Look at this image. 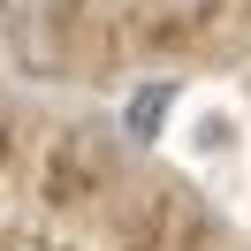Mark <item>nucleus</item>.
Returning <instances> with one entry per match:
<instances>
[{"mask_svg": "<svg viewBox=\"0 0 251 251\" xmlns=\"http://www.w3.org/2000/svg\"><path fill=\"white\" fill-rule=\"evenodd\" d=\"M168 107H175V84H145V92L129 99V137L152 145V137H160V122H168Z\"/></svg>", "mask_w": 251, "mask_h": 251, "instance_id": "1", "label": "nucleus"}]
</instances>
